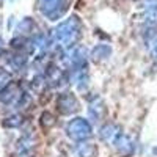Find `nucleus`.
Segmentation results:
<instances>
[{"mask_svg":"<svg viewBox=\"0 0 157 157\" xmlns=\"http://www.w3.org/2000/svg\"><path fill=\"white\" fill-rule=\"evenodd\" d=\"M82 24L77 16H71L64 22H61L57 29L52 30V41L61 47H72L74 43L80 38Z\"/></svg>","mask_w":157,"mask_h":157,"instance_id":"1","label":"nucleus"},{"mask_svg":"<svg viewBox=\"0 0 157 157\" xmlns=\"http://www.w3.org/2000/svg\"><path fill=\"white\" fill-rule=\"evenodd\" d=\"M91 132H93V127H91L90 121L85 120V118H74L71 120L66 126V134L71 140L75 141H83L86 140Z\"/></svg>","mask_w":157,"mask_h":157,"instance_id":"2","label":"nucleus"},{"mask_svg":"<svg viewBox=\"0 0 157 157\" xmlns=\"http://www.w3.org/2000/svg\"><path fill=\"white\" fill-rule=\"evenodd\" d=\"M39 10L50 21L60 19L68 10V0H38Z\"/></svg>","mask_w":157,"mask_h":157,"instance_id":"3","label":"nucleus"},{"mask_svg":"<svg viewBox=\"0 0 157 157\" xmlns=\"http://www.w3.org/2000/svg\"><path fill=\"white\" fill-rule=\"evenodd\" d=\"M24 91L21 90V86L14 82H11L8 86H5L0 91V102L6 104V105H19V102L24 98Z\"/></svg>","mask_w":157,"mask_h":157,"instance_id":"4","label":"nucleus"},{"mask_svg":"<svg viewBox=\"0 0 157 157\" xmlns=\"http://www.w3.org/2000/svg\"><path fill=\"white\" fill-rule=\"evenodd\" d=\"M57 109L61 115H72L78 110L77 98L72 93H63L57 99Z\"/></svg>","mask_w":157,"mask_h":157,"instance_id":"5","label":"nucleus"},{"mask_svg":"<svg viewBox=\"0 0 157 157\" xmlns=\"http://www.w3.org/2000/svg\"><path fill=\"white\" fill-rule=\"evenodd\" d=\"M88 113L94 121H102L104 120V116H105V113H107V107H105V104H104V101L99 96H94L90 101Z\"/></svg>","mask_w":157,"mask_h":157,"instance_id":"6","label":"nucleus"},{"mask_svg":"<svg viewBox=\"0 0 157 157\" xmlns=\"http://www.w3.org/2000/svg\"><path fill=\"white\" fill-rule=\"evenodd\" d=\"M120 135H121L120 129H118L116 126H113V124H109L105 127H102V130H101V138L104 141H112L113 143Z\"/></svg>","mask_w":157,"mask_h":157,"instance_id":"7","label":"nucleus"},{"mask_svg":"<svg viewBox=\"0 0 157 157\" xmlns=\"http://www.w3.org/2000/svg\"><path fill=\"white\" fill-rule=\"evenodd\" d=\"M110 52H112V49L109 46L99 44V46H96L93 50H91V57H93V60H96V61H101V60H105L110 55Z\"/></svg>","mask_w":157,"mask_h":157,"instance_id":"8","label":"nucleus"},{"mask_svg":"<svg viewBox=\"0 0 157 157\" xmlns=\"http://www.w3.org/2000/svg\"><path fill=\"white\" fill-rule=\"evenodd\" d=\"M27 61H29V55L25 54V52H17V54H14L10 58L11 66L16 68V69H22L25 64H27Z\"/></svg>","mask_w":157,"mask_h":157,"instance_id":"9","label":"nucleus"},{"mask_svg":"<svg viewBox=\"0 0 157 157\" xmlns=\"http://www.w3.org/2000/svg\"><path fill=\"white\" fill-rule=\"evenodd\" d=\"M47 83H49L47 77L44 78V75H36L32 80V90L35 91L36 94H43L44 90L47 88Z\"/></svg>","mask_w":157,"mask_h":157,"instance_id":"10","label":"nucleus"},{"mask_svg":"<svg viewBox=\"0 0 157 157\" xmlns=\"http://www.w3.org/2000/svg\"><path fill=\"white\" fill-rule=\"evenodd\" d=\"M33 27H35V24H33V21H32L30 17H25V19H22V21L17 24V29H16L17 36H24V35H29V33H32Z\"/></svg>","mask_w":157,"mask_h":157,"instance_id":"11","label":"nucleus"},{"mask_svg":"<svg viewBox=\"0 0 157 157\" xmlns=\"http://www.w3.org/2000/svg\"><path fill=\"white\" fill-rule=\"evenodd\" d=\"M146 21L152 24L157 22V0H149L146 3Z\"/></svg>","mask_w":157,"mask_h":157,"instance_id":"12","label":"nucleus"},{"mask_svg":"<svg viewBox=\"0 0 157 157\" xmlns=\"http://www.w3.org/2000/svg\"><path fill=\"white\" fill-rule=\"evenodd\" d=\"M22 123H24V116H22L21 113H16V115H11V116L5 118L3 126L13 129V127H19V126H22Z\"/></svg>","mask_w":157,"mask_h":157,"instance_id":"13","label":"nucleus"},{"mask_svg":"<svg viewBox=\"0 0 157 157\" xmlns=\"http://www.w3.org/2000/svg\"><path fill=\"white\" fill-rule=\"evenodd\" d=\"M94 155H96V146L88 145V143L80 145L77 149V157H94Z\"/></svg>","mask_w":157,"mask_h":157,"instance_id":"14","label":"nucleus"},{"mask_svg":"<svg viewBox=\"0 0 157 157\" xmlns=\"http://www.w3.org/2000/svg\"><path fill=\"white\" fill-rule=\"evenodd\" d=\"M11 83V74L5 69H0V91Z\"/></svg>","mask_w":157,"mask_h":157,"instance_id":"15","label":"nucleus"},{"mask_svg":"<svg viewBox=\"0 0 157 157\" xmlns=\"http://www.w3.org/2000/svg\"><path fill=\"white\" fill-rule=\"evenodd\" d=\"M41 124L46 127V129H49V127H52V126H54L55 124V118L54 116H52L50 113H43L41 115Z\"/></svg>","mask_w":157,"mask_h":157,"instance_id":"16","label":"nucleus"},{"mask_svg":"<svg viewBox=\"0 0 157 157\" xmlns=\"http://www.w3.org/2000/svg\"><path fill=\"white\" fill-rule=\"evenodd\" d=\"M152 54L157 57V41H155V46H154V49H152Z\"/></svg>","mask_w":157,"mask_h":157,"instance_id":"17","label":"nucleus"},{"mask_svg":"<svg viewBox=\"0 0 157 157\" xmlns=\"http://www.w3.org/2000/svg\"><path fill=\"white\" fill-rule=\"evenodd\" d=\"M2 47H3V41H2V38H0V50H2Z\"/></svg>","mask_w":157,"mask_h":157,"instance_id":"18","label":"nucleus"},{"mask_svg":"<svg viewBox=\"0 0 157 157\" xmlns=\"http://www.w3.org/2000/svg\"><path fill=\"white\" fill-rule=\"evenodd\" d=\"M0 3H2V0H0Z\"/></svg>","mask_w":157,"mask_h":157,"instance_id":"19","label":"nucleus"}]
</instances>
